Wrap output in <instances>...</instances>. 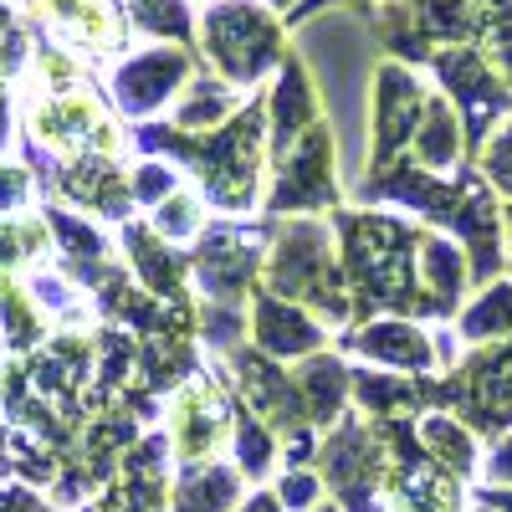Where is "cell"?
Wrapping results in <instances>:
<instances>
[{
    "mask_svg": "<svg viewBox=\"0 0 512 512\" xmlns=\"http://www.w3.org/2000/svg\"><path fill=\"white\" fill-rule=\"evenodd\" d=\"M420 231L405 216H384V210H333V236L338 256L349 272L354 292V318H420V272H415V251Z\"/></svg>",
    "mask_w": 512,
    "mask_h": 512,
    "instance_id": "1",
    "label": "cell"
},
{
    "mask_svg": "<svg viewBox=\"0 0 512 512\" xmlns=\"http://www.w3.org/2000/svg\"><path fill=\"white\" fill-rule=\"evenodd\" d=\"M144 149H169L185 159V169L200 180V195L226 210V216H246L262 195V164H267V103H246L231 123L210 128V134H175V128H144Z\"/></svg>",
    "mask_w": 512,
    "mask_h": 512,
    "instance_id": "2",
    "label": "cell"
},
{
    "mask_svg": "<svg viewBox=\"0 0 512 512\" xmlns=\"http://www.w3.org/2000/svg\"><path fill=\"white\" fill-rule=\"evenodd\" d=\"M262 287L287 297V303H297V308H308L323 328H349L354 323L349 272H344L338 236H333L328 221H313V216L272 221Z\"/></svg>",
    "mask_w": 512,
    "mask_h": 512,
    "instance_id": "3",
    "label": "cell"
},
{
    "mask_svg": "<svg viewBox=\"0 0 512 512\" xmlns=\"http://www.w3.org/2000/svg\"><path fill=\"white\" fill-rule=\"evenodd\" d=\"M425 410H446L482 441H502L512 431V344L472 349L446 379L425 374Z\"/></svg>",
    "mask_w": 512,
    "mask_h": 512,
    "instance_id": "4",
    "label": "cell"
},
{
    "mask_svg": "<svg viewBox=\"0 0 512 512\" xmlns=\"http://www.w3.org/2000/svg\"><path fill=\"white\" fill-rule=\"evenodd\" d=\"M221 369L231 374V379H226L231 395H236L256 420H262L282 446H292V441H318V425H313V415H308V405H303V390H297V374H292L287 364H277V359H267V354H256L251 344H241V349L221 354Z\"/></svg>",
    "mask_w": 512,
    "mask_h": 512,
    "instance_id": "5",
    "label": "cell"
},
{
    "mask_svg": "<svg viewBox=\"0 0 512 512\" xmlns=\"http://www.w3.org/2000/svg\"><path fill=\"white\" fill-rule=\"evenodd\" d=\"M205 52L231 88H251L282 62V36L256 0H221L205 11Z\"/></svg>",
    "mask_w": 512,
    "mask_h": 512,
    "instance_id": "6",
    "label": "cell"
},
{
    "mask_svg": "<svg viewBox=\"0 0 512 512\" xmlns=\"http://www.w3.org/2000/svg\"><path fill=\"white\" fill-rule=\"evenodd\" d=\"M231 420H236L231 384L221 374H190L169 400V420H164V441L169 456L180 461V472L216 461V451L231 446Z\"/></svg>",
    "mask_w": 512,
    "mask_h": 512,
    "instance_id": "7",
    "label": "cell"
},
{
    "mask_svg": "<svg viewBox=\"0 0 512 512\" xmlns=\"http://www.w3.org/2000/svg\"><path fill=\"white\" fill-rule=\"evenodd\" d=\"M262 267H267V236L236 221L205 226L190 251V272L205 292V303L246 308L256 297V282H262Z\"/></svg>",
    "mask_w": 512,
    "mask_h": 512,
    "instance_id": "8",
    "label": "cell"
},
{
    "mask_svg": "<svg viewBox=\"0 0 512 512\" xmlns=\"http://www.w3.org/2000/svg\"><path fill=\"white\" fill-rule=\"evenodd\" d=\"M338 200H344V190H338V175H333V134L318 123L287 149V159H277V180L262 210L272 221H292V216L338 210Z\"/></svg>",
    "mask_w": 512,
    "mask_h": 512,
    "instance_id": "9",
    "label": "cell"
},
{
    "mask_svg": "<svg viewBox=\"0 0 512 512\" xmlns=\"http://www.w3.org/2000/svg\"><path fill=\"white\" fill-rule=\"evenodd\" d=\"M431 103L425 82L405 67V62H384L374 72V144H369V175L395 169L400 154L415 144L420 113Z\"/></svg>",
    "mask_w": 512,
    "mask_h": 512,
    "instance_id": "10",
    "label": "cell"
},
{
    "mask_svg": "<svg viewBox=\"0 0 512 512\" xmlns=\"http://www.w3.org/2000/svg\"><path fill=\"white\" fill-rule=\"evenodd\" d=\"M338 354H354L364 359L369 369H390V374H436L441 359H436V333L425 328L420 318H395V313H379V318H364L354 323L344 338H338Z\"/></svg>",
    "mask_w": 512,
    "mask_h": 512,
    "instance_id": "11",
    "label": "cell"
},
{
    "mask_svg": "<svg viewBox=\"0 0 512 512\" xmlns=\"http://www.w3.org/2000/svg\"><path fill=\"white\" fill-rule=\"evenodd\" d=\"M246 344L256 354L277 359V364H303V359L333 349L338 338L308 308H297V303H287V297L256 287V297L246 303Z\"/></svg>",
    "mask_w": 512,
    "mask_h": 512,
    "instance_id": "12",
    "label": "cell"
},
{
    "mask_svg": "<svg viewBox=\"0 0 512 512\" xmlns=\"http://www.w3.org/2000/svg\"><path fill=\"white\" fill-rule=\"evenodd\" d=\"M431 67H436V77L446 82L451 103L461 108L466 149L477 154V149H482V139H487V128L512 108V93L502 88V77L492 72V62H487L482 52H472V47H451V52L431 57Z\"/></svg>",
    "mask_w": 512,
    "mask_h": 512,
    "instance_id": "13",
    "label": "cell"
},
{
    "mask_svg": "<svg viewBox=\"0 0 512 512\" xmlns=\"http://www.w3.org/2000/svg\"><path fill=\"white\" fill-rule=\"evenodd\" d=\"M415 272H420V318L446 323L461 313V297L472 287V262L466 251L446 236V231H420V251H415Z\"/></svg>",
    "mask_w": 512,
    "mask_h": 512,
    "instance_id": "14",
    "label": "cell"
},
{
    "mask_svg": "<svg viewBox=\"0 0 512 512\" xmlns=\"http://www.w3.org/2000/svg\"><path fill=\"white\" fill-rule=\"evenodd\" d=\"M180 88H190V57L180 47H149L139 57H128L118 72H113V98L123 113H154L175 98Z\"/></svg>",
    "mask_w": 512,
    "mask_h": 512,
    "instance_id": "15",
    "label": "cell"
},
{
    "mask_svg": "<svg viewBox=\"0 0 512 512\" xmlns=\"http://www.w3.org/2000/svg\"><path fill=\"white\" fill-rule=\"evenodd\" d=\"M318 93H313V77L308 67L287 57L282 62V77L272 88V103H267V149L272 159H287V149L308 134V128H318Z\"/></svg>",
    "mask_w": 512,
    "mask_h": 512,
    "instance_id": "16",
    "label": "cell"
},
{
    "mask_svg": "<svg viewBox=\"0 0 512 512\" xmlns=\"http://www.w3.org/2000/svg\"><path fill=\"white\" fill-rule=\"evenodd\" d=\"M292 374H297V390H303V405H308L313 425L318 431H333V425L349 415V405H354V369H349V359L338 349H323V354H313L303 364H292Z\"/></svg>",
    "mask_w": 512,
    "mask_h": 512,
    "instance_id": "17",
    "label": "cell"
},
{
    "mask_svg": "<svg viewBox=\"0 0 512 512\" xmlns=\"http://www.w3.org/2000/svg\"><path fill=\"white\" fill-rule=\"evenodd\" d=\"M415 436H420V451L431 456V466L441 477H451V482H472V477H482V451H477V431L472 425H461L456 415H446V410H425L420 420H415Z\"/></svg>",
    "mask_w": 512,
    "mask_h": 512,
    "instance_id": "18",
    "label": "cell"
},
{
    "mask_svg": "<svg viewBox=\"0 0 512 512\" xmlns=\"http://www.w3.org/2000/svg\"><path fill=\"white\" fill-rule=\"evenodd\" d=\"M246 477L236 461H205L185 466L175 492H169V512H236L246 502Z\"/></svg>",
    "mask_w": 512,
    "mask_h": 512,
    "instance_id": "19",
    "label": "cell"
},
{
    "mask_svg": "<svg viewBox=\"0 0 512 512\" xmlns=\"http://www.w3.org/2000/svg\"><path fill=\"white\" fill-rule=\"evenodd\" d=\"M415 159H420V169H431V175H451V169L461 164V154H466V128H461V113L451 108V98H436L431 93V103H425V113H420V128H415Z\"/></svg>",
    "mask_w": 512,
    "mask_h": 512,
    "instance_id": "20",
    "label": "cell"
},
{
    "mask_svg": "<svg viewBox=\"0 0 512 512\" xmlns=\"http://www.w3.org/2000/svg\"><path fill=\"white\" fill-rule=\"evenodd\" d=\"M456 338H461V344H472V349L512 344V277L487 282L472 303L456 313Z\"/></svg>",
    "mask_w": 512,
    "mask_h": 512,
    "instance_id": "21",
    "label": "cell"
},
{
    "mask_svg": "<svg viewBox=\"0 0 512 512\" xmlns=\"http://www.w3.org/2000/svg\"><path fill=\"white\" fill-rule=\"evenodd\" d=\"M231 456H236V466H241V477L256 482V487H262V482L272 477V466L282 461V441H277L241 400H236V420H231Z\"/></svg>",
    "mask_w": 512,
    "mask_h": 512,
    "instance_id": "22",
    "label": "cell"
},
{
    "mask_svg": "<svg viewBox=\"0 0 512 512\" xmlns=\"http://www.w3.org/2000/svg\"><path fill=\"white\" fill-rule=\"evenodd\" d=\"M231 113H236V88L226 77H195L190 88H185V98H180V108H175V123L185 128V134H210V128H221V123H231Z\"/></svg>",
    "mask_w": 512,
    "mask_h": 512,
    "instance_id": "23",
    "label": "cell"
},
{
    "mask_svg": "<svg viewBox=\"0 0 512 512\" xmlns=\"http://www.w3.org/2000/svg\"><path fill=\"white\" fill-rule=\"evenodd\" d=\"M164 241H200V231H205V205H200V195H190V190H175L164 205H154V221H149Z\"/></svg>",
    "mask_w": 512,
    "mask_h": 512,
    "instance_id": "24",
    "label": "cell"
},
{
    "mask_svg": "<svg viewBox=\"0 0 512 512\" xmlns=\"http://www.w3.org/2000/svg\"><path fill=\"white\" fill-rule=\"evenodd\" d=\"M272 492H277V502H282L287 512H318L328 487H323V477H318V466H287Z\"/></svg>",
    "mask_w": 512,
    "mask_h": 512,
    "instance_id": "25",
    "label": "cell"
},
{
    "mask_svg": "<svg viewBox=\"0 0 512 512\" xmlns=\"http://www.w3.org/2000/svg\"><path fill=\"white\" fill-rule=\"evenodd\" d=\"M134 6V21L144 31H159V36H190V16L180 0H128Z\"/></svg>",
    "mask_w": 512,
    "mask_h": 512,
    "instance_id": "26",
    "label": "cell"
},
{
    "mask_svg": "<svg viewBox=\"0 0 512 512\" xmlns=\"http://www.w3.org/2000/svg\"><path fill=\"white\" fill-rule=\"evenodd\" d=\"M128 190H134V205H164L180 190V180L169 164H139L134 175H128Z\"/></svg>",
    "mask_w": 512,
    "mask_h": 512,
    "instance_id": "27",
    "label": "cell"
},
{
    "mask_svg": "<svg viewBox=\"0 0 512 512\" xmlns=\"http://www.w3.org/2000/svg\"><path fill=\"white\" fill-rule=\"evenodd\" d=\"M497 26H492V62L502 72V82L512 88V0H492Z\"/></svg>",
    "mask_w": 512,
    "mask_h": 512,
    "instance_id": "28",
    "label": "cell"
},
{
    "mask_svg": "<svg viewBox=\"0 0 512 512\" xmlns=\"http://www.w3.org/2000/svg\"><path fill=\"white\" fill-rule=\"evenodd\" d=\"M482 164H487V180H492V185H497V190L512 200V123H507L502 134L492 139V149H487V159H482Z\"/></svg>",
    "mask_w": 512,
    "mask_h": 512,
    "instance_id": "29",
    "label": "cell"
},
{
    "mask_svg": "<svg viewBox=\"0 0 512 512\" xmlns=\"http://www.w3.org/2000/svg\"><path fill=\"white\" fill-rule=\"evenodd\" d=\"M482 477H487V487H512V431L502 441H492V451L482 461Z\"/></svg>",
    "mask_w": 512,
    "mask_h": 512,
    "instance_id": "30",
    "label": "cell"
},
{
    "mask_svg": "<svg viewBox=\"0 0 512 512\" xmlns=\"http://www.w3.org/2000/svg\"><path fill=\"white\" fill-rule=\"evenodd\" d=\"M236 512H287V507L277 502V492H267V487H256V492H246V502H241Z\"/></svg>",
    "mask_w": 512,
    "mask_h": 512,
    "instance_id": "31",
    "label": "cell"
},
{
    "mask_svg": "<svg viewBox=\"0 0 512 512\" xmlns=\"http://www.w3.org/2000/svg\"><path fill=\"white\" fill-rule=\"evenodd\" d=\"M477 502H487L497 512H512V487H477Z\"/></svg>",
    "mask_w": 512,
    "mask_h": 512,
    "instance_id": "32",
    "label": "cell"
},
{
    "mask_svg": "<svg viewBox=\"0 0 512 512\" xmlns=\"http://www.w3.org/2000/svg\"><path fill=\"white\" fill-rule=\"evenodd\" d=\"M502 241H507V251H512V200L502 205Z\"/></svg>",
    "mask_w": 512,
    "mask_h": 512,
    "instance_id": "33",
    "label": "cell"
},
{
    "mask_svg": "<svg viewBox=\"0 0 512 512\" xmlns=\"http://www.w3.org/2000/svg\"><path fill=\"white\" fill-rule=\"evenodd\" d=\"M472 512H497V507H487V502H477V507H472Z\"/></svg>",
    "mask_w": 512,
    "mask_h": 512,
    "instance_id": "34",
    "label": "cell"
},
{
    "mask_svg": "<svg viewBox=\"0 0 512 512\" xmlns=\"http://www.w3.org/2000/svg\"><path fill=\"white\" fill-rule=\"evenodd\" d=\"M318 512H338V502H323V507H318Z\"/></svg>",
    "mask_w": 512,
    "mask_h": 512,
    "instance_id": "35",
    "label": "cell"
},
{
    "mask_svg": "<svg viewBox=\"0 0 512 512\" xmlns=\"http://www.w3.org/2000/svg\"><path fill=\"white\" fill-rule=\"evenodd\" d=\"M6 21H11V11H6V6H0V26H6Z\"/></svg>",
    "mask_w": 512,
    "mask_h": 512,
    "instance_id": "36",
    "label": "cell"
},
{
    "mask_svg": "<svg viewBox=\"0 0 512 512\" xmlns=\"http://www.w3.org/2000/svg\"><path fill=\"white\" fill-rule=\"evenodd\" d=\"M272 6H287V0H272Z\"/></svg>",
    "mask_w": 512,
    "mask_h": 512,
    "instance_id": "37",
    "label": "cell"
}]
</instances>
